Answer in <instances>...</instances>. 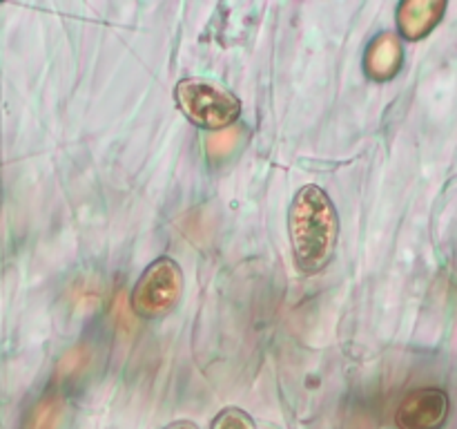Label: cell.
Segmentation results:
<instances>
[{
    "instance_id": "52a82bcc",
    "label": "cell",
    "mask_w": 457,
    "mask_h": 429,
    "mask_svg": "<svg viewBox=\"0 0 457 429\" xmlns=\"http://www.w3.org/2000/svg\"><path fill=\"white\" fill-rule=\"evenodd\" d=\"M65 411L61 393H47L34 405V409L27 416L25 429H58Z\"/></svg>"
},
{
    "instance_id": "30bf717a",
    "label": "cell",
    "mask_w": 457,
    "mask_h": 429,
    "mask_svg": "<svg viewBox=\"0 0 457 429\" xmlns=\"http://www.w3.org/2000/svg\"><path fill=\"white\" fill-rule=\"evenodd\" d=\"M210 429H257L254 427V420L250 418V414H245L239 407H226V409L219 411L212 420V427Z\"/></svg>"
},
{
    "instance_id": "6da1fadb",
    "label": "cell",
    "mask_w": 457,
    "mask_h": 429,
    "mask_svg": "<svg viewBox=\"0 0 457 429\" xmlns=\"http://www.w3.org/2000/svg\"><path fill=\"white\" fill-rule=\"evenodd\" d=\"M295 264L303 275H317L330 264L337 246L339 219L333 199L315 183L299 188L288 210Z\"/></svg>"
},
{
    "instance_id": "7a4b0ae2",
    "label": "cell",
    "mask_w": 457,
    "mask_h": 429,
    "mask_svg": "<svg viewBox=\"0 0 457 429\" xmlns=\"http://www.w3.org/2000/svg\"><path fill=\"white\" fill-rule=\"evenodd\" d=\"M174 97H177L179 110L201 130L219 132L235 125L241 116L239 97L214 80L199 79V76H187L179 80Z\"/></svg>"
},
{
    "instance_id": "8fae6325",
    "label": "cell",
    "mask_w": 457,
    "mask_h": 429,
    "mask_svg": "<svg viewBox=\"0 0 457 429\" xmlns=\"http://www.w3.org/2000/svg\"><path fill=\"white\" fill-rule=\"evenodd\" d=\"M165 429H199V427H196L195 423H190V420H177V423L168 425Z\"/></svg>"
},
{
    "instance_id": "277c9868",
    "label": "cell",
    "mask_w": 457,
    "mask_h": 429,
    "mask_svg": "<svg viewBox=\"0 0 457 429\" xmlns=\"http://www.w3.org/2000/svg\"><path fill=\"white\" fill-rule=\"evenodd\" d=\"M449 409V396L442 389H413L397 405L395 425L397 429H442Z\"/></svg>"
},
{
    "instance_id": "9c48e42d",
    "label": "cell",
    "mask_w": 457,
    "mask_h": 429,
    "mask_svg": "<svg viewBox=\"0 0 457 429\" xmlns=\"http://www.w3.org/2000/svg\"><path fill=\"white\" fill-rule=\"evenodd\" d=\"M87 362H89V349L87 347H83V344H80V347L70 349V351L61 358V362H58L56 375L61 380L76 378V375L83 374L85 366H87Z\"/></svg>"
},
{
    "instance_id": "5b68a950",
    "label": "cell",
    "mask_w": 457,
    "mask_h": 429,
    "mask_svg": "<svg viewBox=\"0 0 457 429\" xmlns=\"http://www.w3.org/2000/svg\"><path fill=\"white\" fill-rule=\"evenodd\" d=\"M446 3L442 0H406L397 7V27L409 40H420L436 29Z\"/></svg>"
},
{
    "instance_id": "ba28073f",
    "label": "cell",
    "mask_w": 457,
    "mask_h": 429,
    "mask_svg": "<svg viewBox=\"0 0 457 429\" xmlns=\"http://www.w3.org/2000/svg\"><path fill=\"white\" fill-rule=\"evenodd\" d=\"M241 137H244V130H241V125L237 123L226 130H219V132H214L212 137H208V141H205V152H208V156L212 161L226 159V156L239 146Z\"/></svg>"
},
{
    "instance_id": "8992f818",
    "label": "cell",
    "mask_w": 457,
    "mask_h": 429,
    "mask_svg": "<svg viewBox=\"0 0 457 429\" xmlns=\"http://www.w3.org/2000/svg\"><path fill=\"white\" fill-rule=\"evenodd\" d=\"M366 74L373 80H391L404 65V49H402L400 38L395 34H379L375 36L373 43L366 49Z\"/></svg>"
},
{
    "instance_id": "3957f363",
    "label": "cell",
    "mask_w": 457,
    "mask_h": 429,
    "mask_svg": "<svg viewBox=\"0 0 457 429\" xmlns=\"http://www.w3.org/2000/svg\"><path fill=\"white\" fill-rule=\"evenodd\" d=\"M183 295V271L172 257H159L143 271L132 293V308L143 320L174 311Z\"/></svg>"
}]
</instances>
